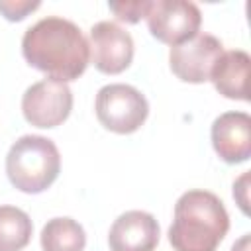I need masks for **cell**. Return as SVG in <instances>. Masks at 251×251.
I'll return each mask as SVG.
<instances>
[{
	"label": "cell",
	"mask_w": 251,
	"mask_h": 251,
	"mask_svg": "<svg viewBox=\"0 0 251 251\" xmlns=\"http://www.w3.org/2000/svg\"><path fill=\"white\" fill-rule=\"evenodd\" d=\"M24 59L53 80H76L88 67L90 47L80 27L65 18L47 16L25 29Z\"/></svg>",
	"instance_id": "obj_1"
},
{
	"label": "cell",
	"mask_w": 251,
	"mask_h": 251,
	"mask_svg": "<svg viewBox=\"0 0 251 251\" xmlns=\"http://www.w3.org/2000/svg\"><path fill=\"white\" fill-rule=\"evenodd\" d=\"M229 229L224 202L208 190H188L175 204L169 243L175 251H216Z\"/></svg>",
	"instance_id": "obj_2"
},
{
	"label": "cell",
	"mask_w": 251,
	"mask_h": 251,
	"mask_svg": "<svg viewBox=\"0 0 251 251\" xmlns=\"http://www.w3.org/2000/svg\"><path fill=\"white\" fill-rule=\"evenodd\" d=\"M61 155L57 145L43 135H22L6 155V175L10 182L27 194L47 190L59 176Z\"/></svg>",
	"instance_id": "obj_3"
},
{
	"label": "cell",
	"mask_w": 251,
	"mask_h": 251,
	"mask_svg": "<svg viewBox=\"0 0 251 251\" xmlns=\"http://www.w3.org/2000/svg\"><path fill=\"white\" fill-rule=\"evenodd\" d=\"M94 110L106 129L114 133H133L147 120L149 104L135 86L116 82L98 90Z\"/></svg>",
	"instance_id": "obj_4"
},
{
	"label": "cell",
	"mask_w": 251,
	"mask_h": 251,
	"mask_svg": "<svg viewBox=\"0 0 251 251\" xmlns=\"http://www.w3.org/2000/svg\"><path fill=\"white\" fill-rule=\"evenodd\" d=\"M145 20L155 39L176 47L198 33L202 14L188 0H155L149 4Z\"/></svg>",
	"instance_id": "obj_5"
},
{
	"label": "cell",
	"mask_w": 251,
	"mask_h": 251,
	"mask_svg": "<svg viewBox=\"0 0 251 251\" xmlns=\"http://www.w3.org/2000/svg\"><path fill=\"white\" fill-rule=\"evenodd\" d=\"M73 110V92L67 82L43 78L33 82L22 96L24 118L35 127H57Z\"/></svg>",
	"instance_id": "obj_6"
},
{
	"label": "cell",
	"mask_w": 251,
	"mask_h": 251,
	"mask_svg": "<svg viewBox=\"0 0 251 251\" xmlns=\"http://www.w3.org/2000/svg\"><path fill=\"white\" fill-rule=\"evenodd\" d=\"M224 53V45L210 33H196L192 39L171 47L169 63L171 71L184 82L200 84L210 80L214 63Z\"/></svg>",
	"instance_id": "obj_7"
},
{
	"label": "cell",
	"mask_w": 251,
	"mask_h": 251,
	"mask_svg": "<svg viewBox=\"0 0 251 251\" xmlns=\"http://www.w3.org/2000/svg\"><path fill=\"white\" fill-rule=\"evenodd\" d=\"M90 59L104 75H118L131 65L133 39L116 22H98L90 27Z\"/></svg>",
	"instance_id": "obj_8"
},
{
	"label": "cell",
	"mask_w": 251,
	"mask_h": 251,
	"mask_svg": "<svg viewBox=\"0 0 251 251\" xmlns=\"http://www.w3.org/2000/svg\"><path fill=\"white\" fill-rule=\"evenodd\" d=\"M212 145L218 157L229 165L251 157V118L245 112H226L212 124Z\"/></svg>",
	"instance_id": "obj_9"
},
{
	"label": "cell",
	"mask_w": 251,
	"mask_h": 251,
	"mask_svg": "<svg viewBox=\"0 0 251 251\" xmlns=\"http://www.w3.org/2000/svg\"><path fill=\"white\" fill-rule=\"evenodd\" d=\"M159 224L143 210H129L114 220L108 245L112 251H153L159 243Z\"/></svg>",
	"instance_id": "obj_10"
},
{
	"label": "cell",
	"mask_w": 251,
	"mask_h": 251,
	"mask_svg": "<svg viewBox=\"0 0 251 251\" xmlns=\"http://www.w3.org/2000/svg\"><path fill=\"white\" fill-rule=\"evenodd\" d=\"M249 65L251 57L241 49L224 51L220 59L214 63V69L210 73V80L214 82L216 90L231 100H249Z\"/></svg>",
	"instance_id": "obj_11"
},
{
	"label": "cell",
	"mask_w": 251,
	"mask_h": 251,
	"mask_svg": "<svg viewBox=\"0 0 251 251\" xmlns=\"http://www.w3.org/2000/svg\"><path fill=\"white\" fill-rule=\"evenodd\" d=\"M43 251H84L86 233L73 218H53L41 229Z\"/></svg>",
	"instance_id": "obj_12"
},
{
	"label": "cell",
	"mask_w": 251,
	"mask_h": 251,
	"mask_svg": "<svg viewBox=\"0 0 251 251\" xmlns=\"http://www.w3.org/2000/svg\"><path fill=\"white\" fill-rule=\"evenodd\" d=\"M33 224L16 206H0V251H22L31 239Z\"/></svg>",
	"instance_id": "obj_13"
},
{
	"label": "cell",
	"mask_w": 251,
	"mask_h": 251,
	"mask_svg": "<svg viewBox=\"0 0 251 251\" xmlns=\"http://www.w3.org/2000/svg\"><path fill=\"white\" fill-rule=\"evenodd\" d=\"M149 0H135V2H110V10L116 14L120 22L126 24H137L141 18L147 16L149 10Z\"/></svg>",
	"instance_id": "obj_14"
},
{
	"label": "cell",
	"mask_w": 251,
	"mask_h": 251,
	"mask_svg": "<svg viewBox=\"0 0 251 251\" xmlns=\"http://www.w3.org/2000/svg\"><path fill=\"white\" fill-rule=\"evenodd\" d=\"M39 6L37 0H0V14L10 22H20Z\"/></svg>",
	"instance_id": "obj_15"
},
{
	"label": "cell",
	"mask_w": 251,
	"mask_h": 251,
	"mask_svg": "<svg viewBox=\"0 0 251 251\" xmlns=\"http://www.w3.org/2000/svg\"><path fill=\"white\" fill-rule=\"evenodd\" d=\"M247 182H249V171L243 173V175L235 180V184H233V198L237 200L239 208H241L245 214H247Z\"/></svg>",
	"instance_id": "obj_16"
},
{
	"label": "cell",
	"mask_w": 251,
	"mask_h": 251,
	"mask_svg": "<svg viewBox=\"0 0 251 251\" xmlns=\"http://www.w3.org/2000/svg\"><path fill=\"white\" fill-rule=\"evenodd\" d=\"M247 247H249V233H245L237 243H233L231 251H247Z\"/></svg>",
	"instance_id": "obj_17"
}]
</instances>
